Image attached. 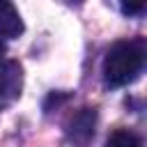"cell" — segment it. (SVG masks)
<instances>
[{
	"instance_id": "cell-1",
	"label": "cell",
	"mask_w": 147,
	"mask_h": 147,
	"mask_svg": "<svg viewBox=\"0 0 147 147\" xmlns=\"http://www.w3.org/2000/svg\"><path fill=\"white\" fill-rule=\"evenodd\" d=\"M145 51L138 41H117L103 60V80L110 87H124L133 83L142 69Z\"/></svg>"
},
{
	"instance_id": "cell-2",
	"label": "cell",
	"mask_w": 147,
	"mask_h": 147,
	"mask_svg": "<svg viewBox=\"0 0 147 147\" xmlns=\"http://www.w3.org/2000/svg\"><path fill=\"white\" fill-rule=\"evenodd\" d=\"M21 67L16 62H7L0 71V96L7 101H14L18 94H21Z\"/></svg>"
},
{
	"instance_id": "cell-3",
	"label": "cell",
	"mask_w": 147,
	"mask_h": 147,
	"mask_svg": "<svg viewBox=\"0 0 147 147\" xmlns=\"http://www.w3.org/2000/svg\"><path fill=\"white\" fill-rule=\"evenodd\" d=\"M23 32V21L16 11V7L9 0H0V37H18Z\"/></svg>"
},
{
	"instance_id": "cell-4",
	"label": "cell",
	"mask_w": 147,
	"mask_h": 147,
	"mask_svg": "<svg viewBox=\"0 0 147 147\" xmlns=\"http://www.w3.org/2000/svg\"><path fill=\"white\" fill-rule=\"evenodd\" d=\"M108 145H122V147H140V138H136L133 133L129 131H115L110 138H108Z\"/></svg>"
},
{
	"instance_id": "cell-5",
	"label": "cell",
	"mask_w": 147,
	"mask_h": 147,
	"mask_svg": "<svg viewBox=\"0 0 147 147\" xmlns=\"http://www.w3.org/2000/svg\"><path fill=\"white\" fill-rule=\"evenodd\" d=\"M119 5H122L124 14H138V11H142L145 0H119Z\"/></svg>"
},
{
	"instance_id": "cell-6",
	"label": "cell",
	"mask_w": 147,
	"mask_h": 147,
	"mask_svg": "<svg viewBox=\"0 0 147 147\" xmlns=\"http://www.w3.org/2000/svg\"><path fill=\"white\" fill-rule=\"evenodd\" d=\"M2 53H5V48H2V44H0V57H2Z\"/></svg>"
},
{
	"instance_id": "cell-7",
	"label": "cell",
	"mask_w": 147,
	"mask_h": 147,
	"mask_svg": "<svg viewBox=\"0 0 147 147\" xmlns=\"http://www.w3.org/2000/svg\"><path fill=\"white\" fill-rule=\"evenodd\" d=\"M71 2H83V0H71Z\"/></svg>"
}]
</instances>
